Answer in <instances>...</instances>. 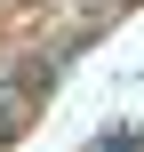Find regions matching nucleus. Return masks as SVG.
<instances>
[{
  "label": "nucleus",
  "mask_w": 144,
  "mask_h": 152,
  "mask_svg": "<svg viewBox=\"0 0 144 152\" xmlns=\"http://www.w3.org/2000/svg\"><path fill=\"white\" fill-rule=\"evenodd\" d=\"M32 112H40V96L24 88V72H0V136H24Z\"/></svg>",
  "instance_id": "nucleus-1"
},
{
  "label": "nucleus",
  "mask_w": 144,
  "mask_h": 152,
  "mask_svg": "<svg viewBox=\"0 0 144 152\" xmlns=\"http://www.w3.org/2000/svg\"><path fill=\"white\" fill-rule=\"evenodd\" d=\"M96 144H144V128L136 120H112V128H96Z\"/></svg>",
  "instance_id": "nucleus-2"
},
{
  "label": "nucleus",
  "mask_w": 144,
  "mask_h": 152,
  "mask_svg": "<svg viewBox=\"0 0 144 152\" xmlns=\"http://www.w3.org/2000/svg\"><path fill=\"white\" fill-rule=\"evenodd\" d=\"M112 8H136V0H112Z\"/></svg>",
  "instance_id": "nucleus-3"
}]
</instances>
